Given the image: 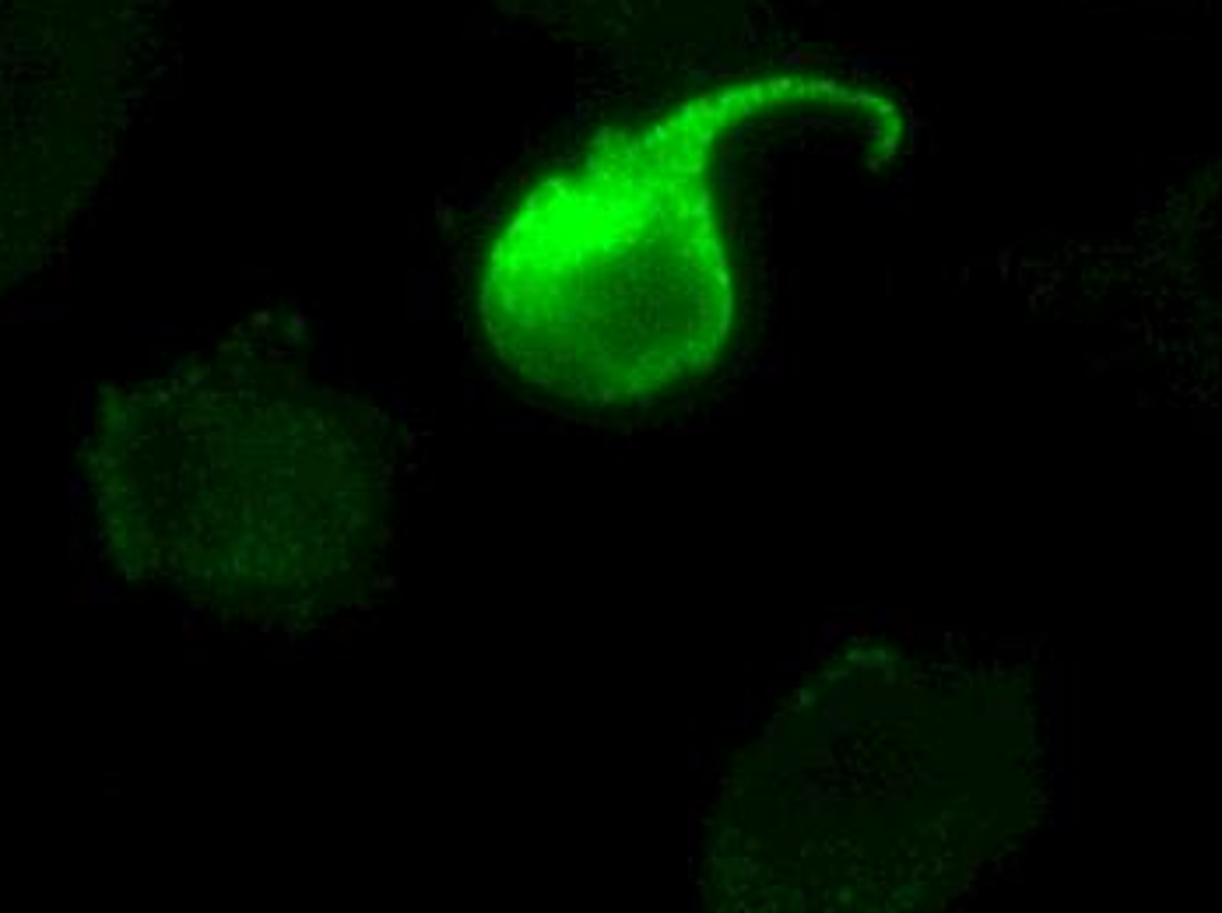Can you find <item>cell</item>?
Listing matches in <instances>:
<instances>
[{"mask_svg":"<svg viewBox=\"0 0 1222 913\" xmlns=\"http://www.w3.org/2000/svg\"><path fill=\"white\" fill-rule=\"evenodd\" d=\"M823 78H755L611 127L545 176L492 236L479 320L502 369L584 408H625L703 377L735 324L713 190L727 134L798 102H864Z\"/></svg>","mask_w":1222,"mask_h":913,"instance_id":"cell-1","label":"cell"},{"mask_svg":"<svg viewBox=\"0 0 1222 913\" xmlns=\"http://www.w3.org/2000/svg\"><path fill=\"white\" fill-rule=\"evenodd\" d=\"M152 404L141 542L176 591L275 608L355 562L380 485L352 408L240 377H180Z\"/></svg>","mask_w":1222,"mask_h":913,"instance_id":"cell-2","label":"cell"}]
</instances>
